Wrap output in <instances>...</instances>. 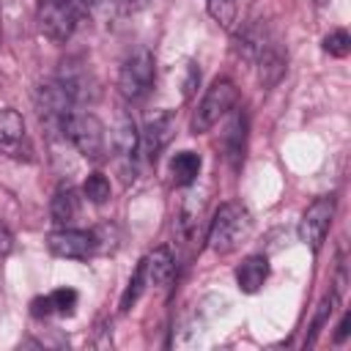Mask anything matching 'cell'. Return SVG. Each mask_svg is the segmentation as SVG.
<instances>
[{"mask_svg": "<svg viewBox=\"0 0 351 351\" xmlns=\"http://www.w3.org/2000/svg\"><path fill=\"white\" fill-rule=\"evenodd\" d=\"M252 233V217L241 203H222L208 228V244L217 255L233 252Z\"/></svg>", "mask_w": 351, "mask_h": 351, "instance_id": "6da1fadb", "label": "cell"}, {"mask_svg": "<svg viewBox=\"0 0 351 351\" xmlns=\"http://www.w3.org/2000/svg\"><path fill=\"white\" fill-rule=\"evenodd\" d=\"M63 132L66 137L74 143V148L88 159V162H99L107 154V134H104V123L93 115V112H69L63 121Z\"/></svg>", "mask_w": 351, "mask_h": 351, "instance_id": "7a4b0ae2", "label": "cell"}, {"mask_svg": "<svg viewBox=\"0 0 351 351\" xmlns=\"http://www.w3.org/2000/svg\"><path fill=\"white\" fill-rule=\"evenodd\" d=\"M154 80H156V63H154V55L148 49H134L121 71H118V90L123 93V99L129 101H140L151 93L154 88Z\"/></svg>", "mask_w": 351, "mask_h": 351, "instance_id": "3957f363", "label": "cell"}, {"mask_svg": "<svg viewBox=\"0 0 351 351\" xmlns=\"http://www.w3.org/2000/svg\"><path fill=\"white\" fill-rule=\"evenodd\" d=\"M236 99H239V90H236V85L230 80H214L211 88L206 90V96L200 99L195 115H192V132L195 134L208 132L228 110H233Z\"/></svg>", "mask_w": 351, "mask_h": 351, "instance_id": "277c9868", "label": "cell"}, {"mask_svg": "<svg viewBox=\"0 0 351 351\" xmlns=\"http://www.w3.org/2000/svg\"><path fill=\"white\" fill-rule=\"evenodd\" d=\"M74 27H77L74 0H41L38 3V30L49 41H55V44L69 41Z\"/></svg>", "mask_w": 351, "mask_h": 351, "instance_id": "5b68a950", "label": "cell"}, {"mask_svg": "<svg viewBox=\"0 0 351 351\" xmlns=\"http://www.w3.org/2000/svg\"><path fill=\"white\" fill-rule=\"evenodd\" d=\"M332 217H335V197L332 195H324V197H315L307 211L302 214V222H299V239L313 250L318 252L326 233H329V225H332Z\"/></svg>", "mask_w": 351, "mask_h": 351, "instance_id": "8992f818", "label": "cell"}, {"mask_svg": "<svg viewBox=\"0 0 351 351\" xmlns=\"http://www.w3.org/2000/svg\"><path fill=\"white\" fill-rule=\"evenodd\" d=\"M47 250L58 258L69 261H82L99 250L96 233L93 230H74V228H60L47 236Z\"/></svg>", "mask_w": 351, "mask_h": 351, "instance_id": "52a82bcc", "label": "cell"}, {"mask_svg": "<svg viewBox=\"0 0 351 351\" xmlns=\"http://www.w3.org/2000/svg\"><path fill=\"white\" fill-rule=\"evenodd\" d=\"M173 132H176V115H173V112L162 110V112H154V115H148V121H145V129H143L145 151H148L151 156H156V154H159V151H162V148L170 143Z\"/></svg>", "mask_w": 351, "mask_h": 351, "instance_id": "ba28073f", "label": "cell"}, {"mask_svg": "<svg viewBox=\"0 0 351 351\" xmlns=\"http://www.w3.org/2000/svg\"><path fill=\"white\" fill-rule=\"evenodd\" d=\"M266 277H269L266 255H250L236 269V282H239V291H244V293H258L263 288Z\"/></svg>", "mask_w": 351, "mask_h": 351, "instance_id": "9c48e42d", "label": "cell"}, {"mask_svg": "<svg viewBox=\"0 0 351 351\" xmlns=\"http://www.w3.org/2000/svg\"><path fill=\"white\" fill-rule=\"evenodd\" d=\"M77 291L74 288H58L41 299L33 302V315H74V307H77Z\"/></svg>", "mask_w": 351, "mask_h": 351, "instance_id": "30bf717a", "label": "cell"}, {"mask_svg": "<svg viewBox=\"0 0 351 351\" xmlns=\"http://www.w3.org/2000/svg\"><path fill=\"white\" fill-rule=\"evenodd\" d=\"M143 271H145V280H148V285H165L170 277H173V271H176V263H173V255L165 250V247H159V250H154V252H148L143 261Z\"/></svg>", "mask_w": 351, "mask_h": 351, "instance_id": "8fae6325", "label": "cell"}, {"mask_svg": "<svg viewBox=\"0 0 351 351\" xmlns=\"http://www.w3.org/2000/svg\"><path fill=\"white\" fill-rule=\"evenodd\" d=\"M49 214H52V222L58 228H71L80 217V197L74 189H60L55 192L52 203H49Z\"/></svg>", "mask_w": 351, "mask_h": 351, "instance_id": "7c38bea8", "label": "cell"}, {"mask_svg": "<svg viewBox=\"0 0 351 351\" xmlns=\"http://www.w3.org/2000/svg\"><path fill=\"white\" fill-rule=\"evenodd\" d=\"M200 156L195 151H178L173 159H170V176L178 186H189L197 176H200Z\"/></svg>", "mask_w": 351, "mask_h": 351, "instance_id": "4fadbf2b", "label": "cell"}, {"mask_svg": "<svg viewBox=\"0 0 351 351\" xmlns=\"http://www.w3.org/2000/svg\"><path fill=\"white\" fill-rule=\"evenodd\" d=\"M112 148L118 156H132L134 148H137V126L134 121L121 112L118 121H115V129H112Z\"/></svg>", "mask_w": 351, "mask_h": 351, "instance_id": "5bb4252c", "label": "cell"}, {"mask_svg": "<svg viewBox=\"0 0 351 351\" xmlns=\"http://www.w3.org/2000/svg\"><path fill=\"white\" fill-rule=\"evenodd\" d=\"M25 137V121L16 110L5 107L0 110V148L3 151H11L19 140Z\"/></svg>", "mask_w": 351, "mask_h": 351, "instance_id": "9a60e30c", "label": "cell"}, {"mask_svg": "<svg viewBox=\"0 0 351 351\" xmlns=\"http://www.w3.org/2000/svg\"><path fill=\"white\" fill-rule=\"evenodd\" d=\"M244 137H247V118H244V112H239L225 132V148L233 162H239L244 156Z\"/></svg>", "mask_w": 351, "mask_h": 351, "instance_id": "2e32d148", "label": "cell"}, {"mask_svg": "<svg viewBox=\"0 0 351 351\" xmlns=\"http://www.w3.org/2000/svg\"><path fill=\"white\" fill-rule=\"evenodd\" d=\"M110 181H107V176L104 173H90L88 178H85V184H82V195H85V200H90V203H96V206H101V203H107L110 200Z\"/></svg>", "mask_w": 351, "mask_h": 351, "instance_id": "e0dca14e", "label": "cell"}, {"mask_svg": "<svg viewBox=\"0 0 351 351\" xmlns=\"http://www.w3.org/2000/svg\"><path fill=\"white\" fill-rule=\"evenodd\" d=\"M145 288H148V280H145L143 263H137V269H134V274H132V280H129V285H126V291H123V296H121V310H123V313L132 310V304L143 296Z\"/></svg>", "mask_w": 351, "mask_h": 351, "instance_id": "ac0fdd59", "label": "cell"}, {"mask_svg": "<svg viewBox=\"0 0 351 351\" xmlns=\"http://www.w3.org/2000/svg\"><path fill=\"white\" fill-rule=\"evenodd\" d=\"M206 8L211 19L219 22L222 27H230L236 22V0H206Z\"/></svg>", "mask_w": 351, "mask_h": 351, "instance_id": "d6986e66", "label": "cell"}, {"mask_svg": "<svg viewBox=\"0 0 351 351\" xmlns=\"http://www.w3.org/2000/svg\"><path fill=\"white\" fill-rule=\"evenodd\" d=\"M335 304H337V296L335 293H329L321 304H318V313H315V318H313V324H310V337L304 340V346H313V340H315V335L324 329V324H326V318L332 315V310H335Z\"/></svg>", "mask_w": 351, "mask_h": 351, "instance_id": "ffe728a7", "label": "cell"}, {"mask_svg": "<svg viewBox=\"0 0 351 351\" xmlns=\"http://www.w3.org/2000/svg\"><path fill=\"white\" fill-rule=\"evenodd\" d=\"M324 49H326L329 55H335V58H346L348 49H351V36H348L343 27H337V30H332V33L324 38Z\"/></svg>", "mask_w": 351, "mask_h": 351, "instance_id": "44dd1931", "label": "cell"}, {"mask_svg": "<svg viewBox=\"0 0 351 351\" xmlns=\"http://www.w3.org/2000/svg\"><path fill=\"white\" fill-rule=\"evenodd\" d=\"M197 82H200V71H197V66H195V63H186V80H184V96H186V99L195 93Z\"/></svg>", "mask_w": 351, "mask_h": 351, "instance_id": "7402d4cb", "label": "cell"}, {"mask_svg": "<svg viewBox=\"0 0 351 351\" xmlns=\"http://www.w3.org/2000/svg\"><path fill=\"white\" fill-rule=\"evenodd\" d=\"M11 244H14V239H11V233L0 225V255H8L11 252Z\"/></svg>", "mask_w": 351, "mask_h": 351, "instance_id": "603a6c76", "label": "cell"}, {"mask_svg": "<svg viewBox=\"0 0 351 351\" xmlns=\"http://www.w3.org/2000/svg\"><path fill=\"white\" fill-rule=\"evenodd\" d=\"M348 337V315H343L340 326H337V335H335V343H343Z\"/></svg>", "mask_w": 351, "mask_h": 351, "instance_id": "cb8c5ba5", "label": "cell"}, {"mask_svg": "<svg viewBox=\"0 0 351 351\" xmlns=\"http://www.w3.org/2000/svg\"><path fill=\"white\" fill-rule=\"evenodd\" d=\"M88 5H99V3H104V0H85Z\"/></svg>", "mask_w": 351, "mask_h": 351, "instance_id": "d4e9b609", "label": "cell"}, {"mask_svg": "<svg viewBox=\"0 0 351 351\" xmlns=\"http://www.w3.org/2000/svg\"><path fill=\"white\" fill-rule=\"evenodd\" d=\"M315 3H318V5H326V3H329V0H315Z\"/></svg>", "mask_w": 351, "mask_h": 351, "instance_id": "484cf974", "label": "cell"}, {"mask_svg": "<svg viewBox=\"0 0 351 351\" xmlns=\"http://www.w3.org/2000/svg\"><path fill=\"white\" fill-rule=\"evenodd\" d=\"M121 3H134V0H121Z\"/></svg>", "mask_w": 351, "mask_h": 351, "instance_id": "4316f807", "label": "cell"}]
</instances>
